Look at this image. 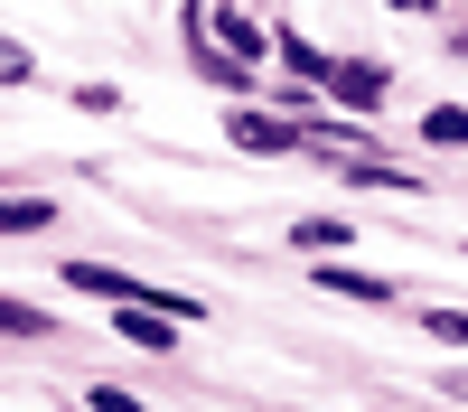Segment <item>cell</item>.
<instances>
[{"label": "cell", "instance_id": "obj_14", "mask_svg": "<svg viewBox=\"0 0 468 412\" xmlns=\"http://www.w3.org/2000/svg\"><path fill=\"white\" fill-rule=\"evenodd\" d=\"M394 10H431V0H394Z\"/></svg>", "mask_w": 468, "mask_h": 412}, {"label": "cell", "instance_id": "obj_12", "mask_svg": "<svg viewBox=\"0 0 468 412\" xmlns=\"http://www.w3.org/2000/svg\"><path fill=\"white\" fill-rule=\"evenodd\" d=\"M85 412H141V403H132L122 385H94V394H85Z\"/></svg>", "mask_w": 468, "mask_h": 412}, {"label": "cell", "instance_id": "obj_1", "mask_svg": "<svg viewBox=\"0 0 468 412\" xmlns=\"http://www.w3.org/2000/svg\"><path fill=\"white\" fill-rule=\"evenodd\" d=\"M178 319L169 310H150V300H122V319H112V337H122V347H150V356H169L178 337H169Z\"/></svg>", "mask_w": 468, "mask_h": 412}, {"label": "cell", "instance_id": "obj_5", "mask_svg": "<svg viewBox=\"0 0 468 412\" xmlns=\"http://www.w3.org/2000/svg\"><path fill=\"white\" fill-rule=\"evenodd\" d=\"M309 281H319V291H337V300H394V281H375V272H346V262H319Z\"/></svg>", "mask_w": 468, "mask_h": 412}, {"label": "cell", "instance_id": "obj_6", "mask_svg": "<svg viewBox=\"0 0 468 412\" xmlns=\"http://www.w3.org/2000/svg\"><path fill=\"white\" fill-rule=\"evenodd\" d=\"M48 216H57L48 197H0V235H37Z\"/></svg>", "mask_w": 468, "mask_h": 412}, {"label": "cell", "instance_id": "obj_2", "mask_svg": "<svg viewBox=\"0 0 468 412\" xmlns=\"http://www.w3.org/2000/svg\"><path fill=\"white\" fill-rule=\"evenodd\" d=\"M207 37H216V57H234V66H253V57H271V37L244 19V10H207Z\"/></svg>", "mask_w": 468, "mask_h": 412}, {"label": "cell", "instance_id": "obj_4", "mask_svg": "<svg viewBox=\"0 0 468 412\" xmlns=\"http://www.w3.org/2000/svg\"><path fill=\"white\" fill-rule=\"evenodd\" d=\"M319 85H328L337 103H356V112H375V103H384V66H337V57H328V75H319Z\"/></svg>", "mask_w": 468, "mask_h": 412}, {"label": "cell", "instance_id": "obj_7", "mask_svg": "<svg viewBox=\"0 0 468 412\" xmlns=\"http://www.w3.org/2000/svg\"><path fill=\"white\" fill-rule=\"evenodd\" d=\"M291 244H300V253H337V244H346V225H337V216H300V225H291Z\"/></svg>", "mask_w": 468, "mask_h": 412}, {"label": "cell", "instance_id": "obj_8", "mask_svg": "<svg viewBox=\"0 0 468 412\" xmlns=\"http://www.w3.org/2000/svg\"><path fill=\"white\" fill-rule=\"evenodd\" d=\"M421 141L459 150V141H468V103H441V112H421Z\"/></svg>", "mask_w": 468, "mask_h": 412}, {"label": "cell", "instance_id": "obj_10", "mask_svg": "<svg viewBox=\"0 0 468 412\" xmlns=\"http://www.w3.org/2000/svg\"><path fill=\"white\" fill-rule=\"evenodd\" d=\"M421 328H431L441 347H468V310H421Z\"/></svg>", "mask_w": 468, "mask_h": 412}, {"label": "cell", "instance_id": "obj_9", "mask_svg": "<svg viewBox=\"0 0 468 412\" xmlns=\"http://www.w3.org/2000/svg\"><path fill=\"white\" fill-rule=\"evenodd\" d=\"M271 48H282V66H291V75H309V85H319V75H328V57L309 48V37H271Z\"/></svg>", "mask_w": 468, "mask_h": 412}, {"label": "cell", "instance_id": "obj_13", "mask_svg": "<svg viewBox=\"0 0 468 412\" xmlns=\"http://www.w3.org/2000/svg\"><path fill=\"white\" fill-rule=\"evenodd\" d=\"M28 75H37V66H28V48H0V85H28Z\"/></svg>", "mask_w": 468, "mask_h": 412}, {"label": "cell", "instance_id": "obj_11", "mask_svg": "<svg viewBox=\"0 0 468 412\" xmlns=\"http://www.w3.org/2000/svg\"><path fill=\"white\" fill-rule=\"evenodd\" d=\"M0 328H19V337H48V310H28V300H0Z\"/></svg>", "mask_w": 468, "mask_h": 412}, {"label": "cell", "instance_id": "obj_3", "mask_svg": "<svg viewBox=\"0 0 468 412\" xmlns=\"http://www.w3.org/2000/svg\"><path fill=\"white\" fill-rule=\"evenodd\" d=\"M225 141L234 150H300V132L271 122V112H225Z\"/></svg>", "mask_w": 468, "mask_h": 412}]
</instances>
